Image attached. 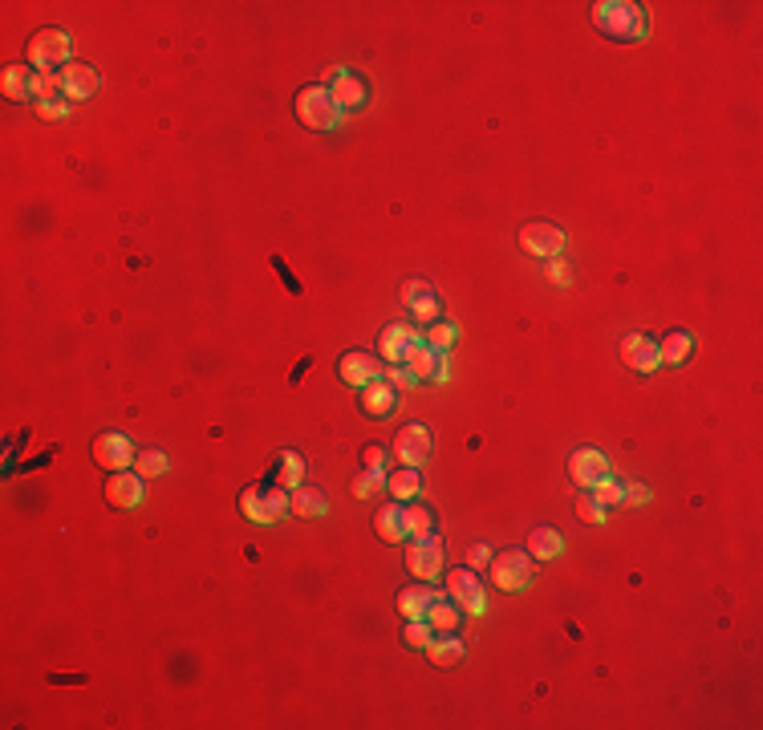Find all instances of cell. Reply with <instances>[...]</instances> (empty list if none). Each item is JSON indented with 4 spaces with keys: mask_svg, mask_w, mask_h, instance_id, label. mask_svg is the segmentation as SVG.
<instances>
[{
    "mask_svg": "<svg viewBox=\"0 0 763 730\" xmlns=\"http://www.w3.org/2000/svg\"><path fill=\"white\" fill-rule=\"evenodd\" d=\"M593 25L613 41H641L646 37V8L629 0H601L593 5Z\"/></svg>",
    "mask_w": 763,
    "mask_h": 730,
    "instance_id": "1",
    "label": "cell"
},
{
    "mask_svg": "<svg viewBox=\"0 0 763 730\" xmlns=\"http://www.w3.org/2000/svg\"><path fill=\"white\" fill-rule=\"evenodd\" d=\"M297 118H301V126H309V130H333L337 122H342V106L333 102L329 85H305V90L297 94Z\"/></svg>",
    "mask_w": 763,
    "mask_h": 730,
    "instance_id": "2",
    "label": "cell"
},
{
    "mask_svg": "<svg viewBox=\"0 0 763 730\" xmlns=\"http://www.w3.org/2000/svg\"><path fill=\"white\" fill-rule=\"evenodd\" d=\"M240 511H244L253 524H276V519H284V511H289V491L276 483L248 487V491L240 495Z\"/></svg>",
    "mask_w": 763,
    "mask_h": 730,
    "instance_id": "3",
    "label": "cell"
},
{
    "mask_svg": "<svg viewBox=\"0 0 763 730\" xmlns=\"http://www.w3.org/2000/svg\"><path fill=\"white\" fill-rule=\"evenodd\" d=\"M532 556L528 552H520V548H504V552H496L491 556V580H496L504 593H520V588H528L532 585Z\"/></svg>",
    "mask_w": 763,
    "mask_h": 730,
    "instance_id": "4",
    "label": "cell"
},
{
    "mask_svg": "<svg viewBox=\"0 0 763 730\" xmlns=\"http://www.w3.org/2000/svg\"><path fill=\"white\" fill-rule=\"evenodd\" d=\"M29 65L37 74H57V69L69 65V37L62 29H41L37 37L29 41Z\"/></svg>",
    "mask_w": 763,
    "mask_h": 730,
    "instance_id": "5",
    "label": "cell"
},
{
    "mask_svg": "<svg viewBox=\"0 0 763 730\" xmlns=\"http://www.w3.org/2000/svg\"><path fill=\"white\" fill-rule=\"evenodd\" d=\"M402 365L414 373V381H443L447 378V353L431 350L422 337H414L402 353Z\"/></svg>",
    "mask_w": 763,
    "mask_h": 730,
    "instance_id": "6",
    "label": "cell"
},
{
    "mask_svg": "<svg viewBox=\"0 0 763 730\" xmlns=\"http://www.w3.org/2000/svg\"><path fill=\"white\" fill-rule=\"evenodd\" d=\"M390 455H394L402 467H422L431 459V430L422 422H406L402 430L394 434V447H390Z\"/></svg>",
    "mask_w": 763,
    "mask_h": 730,
    "instance_id": "7",
    "label": "cell"
},
{
    "mask_svg": "<svg viewBox=\"0 0 763 730\" xmlns=\"http://www.w3.org/2000/svg\"><path fill=\"white\" fill-rule=\"evenodd\" d=\"M406 568H411L419 580L443 577V540H439V536L411 540V544H406Z\"/></svg>",
    "mask_w": 763,
    "mask_h": 730,
    "instance_id": "8",
    "label": "cell"
},
{
    "mask_svg": "<svg viewBox=\"0 0 763 730\" xmlns=\"http://www.w3.org/2000/svg\"><path fill=\"white\" fill-rule=\"evenodd\" d=\"M569 475H572V483L577 487H585V491H593L601 479H609V459L601 455L597 447H580V450H572V459H569Z\"/></svg>",
    "mask_w": 763,
    "mask_h": 730,
    "instance_id": "9",
    "label": "cell"
},
{
    "mask_svg": "<svg viewBox=\"0 0 763 730\" xmlns=\"http://www.w3.org/2000/svg\"><path fill=\"white\" fill-rule=\"evenodd\" d=\"M94 459H98V467H106V471H130V463H134V442H130L123 430H106L94 439Z\"/></svg>",
    "mask_w": 763,
    "mask_h": 730,
    "instance_id": "10",
    "label": "cell"
},
{
    "mask_svg": "<svg viewBox=\"0 0 763 730\" xmlns=\"http://www.w3.org/2000/svg\"><path fill=\"white\" fill-rule=\"evenodd\" d=\"M329 94H333V102L345 110H362L370 106V82L358 74V69H337L333 82H329Z\"/></svg>",
    "mask_w": 763,
    "mask_h": 730,
    "instance_id": "11",
    "label": "cell"
},
{
    "mask_svg": "<svg viewBox=\"0 0 763 730\" xmlns=\"http://www.w3.org/2000/svg\"><path fill=\"white\" fill-rule=\"evenodd\" d=\"M520 248H524L528 256L552 260L565 248V232H560L557 223H524V228H520Z\"/></svg>",
    "mask_w": 763,
    "mask_h": 730,
    "instance_id": "12",
    "label": "cell"
},
{
    "mask_svg": "<svg viewBox=\"0 0 763 730\" xmlns=\"http://www.w3.org/2000/svg\"><path fill=\"white\" fill-rule=\"evenodd\" d=\"M447 597L467 613H483V585L475 577V568H451L447 572Z\"/></svg>",
    "mask_w": 763,
    "mask_h": 730,
    "instance_id": "13",
    "label": "cell"
},
{
    "mask_svg": "<svg viewBox=\"0 0 763 730\" xmlns=\"http://www.w3.org/2000/svg\"><path fill=\"white\" fill-rule=\"evenodd\" d=\"M337 373H342L345 386L366 390L370 381L382 378V361L374 358V353H366V350H350V353H342V361H337Z\"/></svg>",
    "mask_w": 763,
    "mask_h": 730,
    "instance_id": "14",
    "label": "cell"
},
{
    "mask_svg": "<svg viewBox=\"0 0 763 730\" xmlns=\"http://www.w3.org/2000/svg\"><path fill=\"white\" fill-rule=\"evenodd\" d=\"M57 77H62V98H69V102H85L98 94V69L94 65L69 61L65 69H57Z\"/></svg>",
    "mask_w": 763,
    "mask_h": 730,
    "instance_id": "15",
    "label": "cell"
},
{
    "mask_svg": "<svg viewBox=\"0 0 763 730\" xmlns=\"http://www.w3.org/2000/svg\"><path fill=\"white\" fill-rule=\"evenodd\" d=\"M621 361L629 365L634 373H654L662 358H658V341L649 333H629L626 341H621Z\"/></svg>",
    "mask_w": 763,
    "mask_h": 730,
    "instance_id": "16",
    "label": "cell"
},
{
    "mask_svg": "<svg viewBox=\"0 0 763 730\" xmlns=\"http://www.w3.org/2000/svg\"><path fill=\"white\" fill-rule=\"evenodd\" d=\"M138 499H143V475L110 471V479H106V503L110 508H134Z\"/></svg>",
    "mask_w": 763,
    "mask_h": 730,
    "instance_id": "17",
    "label": "cell"
},
{
    "mask_svg": "<svg viewBox=\"0 0 763 730\" xmlns=\"http://www.w3.org/2000/svg\"><path fill=\"white\" fill-rule=\"evenodd\" d=\"M362 410H366L370 419H390V414L398 410V390L390 386L386 378L370 381V386L362 390Z\"/></svg>",
    "mask_w": 763,
    "mask_h": 730,
    "instance_id": "18",
    "label": "cell"
},
{
    "mask_svg": "<svg viewBox=\"0 0 763 730\" xmlns=\"http://www.w3.org/2000/svg\"><path fill=\"white\" fill-rule=\"evenodd\" d=\"M402 301H406V309H411L419 321H435L439 317V292L431 289L427 281H406L402 284Z\"/></svg>",
    "mask_w": 763,
    "mask_h": 730,
    "instance_id": "19",
    "label": "cell"
},
{
    "mask_svg": "<svg viewBox=\"0 0 763 730\" xmlns=\"http://www.w3.org/2000/svg\"><path fill=\"white\" fill-rule=\"evenodd\" d=\"M374 528H378V536H382L386 544H402V540H406V516H402V503H398V499L382 503V508H378V516H374Z\"/></svg>",
    "mask_w": 763,
    "mask_h": 730,
    "instance_id": "20",
    "label": "cell"
},
{
    "mask_svg": "<svg viewBox=\"0 0 763 730\" xmlns=\"http://www.w3.org/2000/svg\"><path fill=\"white\" fill-rule=\"evenodd\" d=\"M402 516H406V540H427V536H435V511H431L427 503H419V499L402 503Z\"/></svg>",
    "mask_w": 763,
    "mask_h": 730,
    "instance_id": "21",
    "label": "cell"
},
{
    "mask_svg": "<svg viewBox=\"0 0 763 730\" xmlns=\"http://www.w3.org/2000/svg\"><path fill=\"white\" fill-rule=\"evenodd\" d=\"M378 337H382V361L398 365V361H402V353H406V345H411L419 333H414L411 325H386Z\"/></svg>",
    "mask_w": 763,
    "mask_h": 730,
    "instance_id": "22",
    "label": "cell"
},
{
    "mask_svg": "<svg viewBox=\"0 0 763 730\" xmlns=\"http://www.w3.org/2000/svg\"><path fill=\"white\" fill-rule=\"evenodd\" d=\"M435 597H443V593H435L431 585H411V588H402V593H398V613H402L406 621H414V617L427 613Z\"/></svg>",
    "mask_w": 763,
    "mask_h": 730,
    "instance_id": "23",
    "label": "cell"
},
{
    "mask_svg": "<svg viewBox=\"0 0 763 730\" xmlns=\"http://www.w3.org/2000/svg\"><path fill=\"white\" fill-rule=\"evenodd\" d=\"M427 657L435 666H443V669L459 666V662H463V641H459L455 633H439V637L427 641Z\"/></svg>",
    "mask_w": 763,
    "mask_h": 730,
    "instance_id": "24",
    "label": "cell"
},
{
    "mask_svg": "<svg viewBox=\"0 0 763 730\" xmlns=\"http://www.w3.org/2000/svg\"><path fill=\"white\" fill-rule=\"evenodd\" d=\"M690 353H695V337H690L687 329H674V333H666V341H658L662 365H682Z\"/></svg>",
    "mask_w": 763,
    "mask_h": 730,
    "instance_id": "25",
    "label": "cell"
},
{
    "mask_svg": "<svg viewBox=\"0 0 763 730\" xmlns=\"http://www.w3.org/2000/svg\"><path fill=\"white\" fill-rule=\"evenodd\" d=\"M0 90L13 102L33 98V65H8L5 74H0Z\"/></svg>",
    "mask_w": 763,
    "mask_h": 730,
    "instance_id": "26",
    "label": "cell"
},
{
    "mask_svg": "<svg viewBox=\"0 0 763 730\" xmlns=\"http://www.w3.org/2000/svg\"><path fill=\"white\" fill-rule=\"evenodd\" d=\"M422 621H427L435 633H455L459 629V605L451 601V597H435L431 608L422 613Z\"/></svg>",
    "mask_w": 763,
    "mask_h": 730,
    "instance_id": "27",
    "label": "cell"
},
{
    "mask_svg": "<svg viewBox=\"0 0 763 730\" xmlns=\"http://www.w3.org/2000/svg\"><path fill=\"white\" fill-rule=\"evenodd\" d=\"M386 491L394 495L398 503H411L414 495L422 491V479H419V467H402V471H390V475H386Z\"/></svg>",
    "mask_w": 763,
    "mask_h": 730,
    "instance_id": "28",
    "label": "cell"
},
{
    "mask_svg": "<svg viewBox=\"0 0 763 730\" xmlns=\"http://www.w3.org/2000/svg\"><path fill=\"white\" fill-rule=\"evenodd\" d=\"M289 511L301 519H313L325 511V495L317 491V487H292L289 491Z\"/></svg>",
    "mask_w": 763,
    "mask_h": 730,
    "instance_id": "29",
    "label": "cell"
},
{
    "mask_svg": "<svg viewBox=\"0 0 763 730\" xmlns=\"http://www.w3.org/2000/svg\"><path fill=\"white\" fill-rule=\"evenodd\" d=\"M301 479H305V459H301L297 450H284V455L276 459V475H272V483H276V487H284V491H292V487H301Z\"/></svg>",
    "mask_w": 763,
    "mask_h": 730,
    "instance_id": "30",
    "label": "cell"
},
{
    "mask_svg": "<svg viewBox=\"0 0 763 730\" xmlns=\"http://www.w3.org/2000/svg\"><path fill=\"white\" fill-rule=\"evenodd\" d=\"M560 548H565V540L557 536V528H536L528 536V556L532 560H552V556H560Z\"/></svg>",
    "mask_w": 763,
    "mask_h": 730,
    "instance_id": "31",
    "label": "cell"
},
{
    "mask_svg": "<svg viewBox=\"0 0 763 730\" xmlns=\"http://www.w3.org/2000/svg\"><path fill=\"white\" fill-rule=\"evenodd\" d=\"M455 337H459V329L451 325V321H435V325L422 333V341L431 345V350H439V353H447L451 345H455Z\"/></svg>",
    "mask_w": 763,
    "mask_h": 730,
    "instance_id": "32",
    "label": "cell"
},
{
    "mask_svg": "<svg viewBox=\"0 0 763 730\" xmlns=\"http://www.w3.org/2000/svg\"><path fill=\"white\" fill-rule=\"evenodd\" d=\"M577 516L585 519V524H605V519H609V508H605L593 491H585V495H577Z\"/></svg>",
    "mask_w": 763,
    "mask_h": 730,
    "instance_id": "33",
    "label": "cell"
},
{
    "mask_svg": "<svg viewBox=\"0 0 763 730\" xmlns=\"http://www.w3.org/2000/svg\"><path fill=\"white\" fill-rule=\"evenodd\" d=\"M33 98H37V102H57V98H62V77H57V74H37V69H33Z\"/></svg>",
    "mask_w": 763,
    "mask_h": 730,
    "instance_id": "34",
    "label": "cell"
},
{
    "mask_svg": "<svg viewBox=\"0 0 763 730\" xmlns=\"http://www.w3.org/2000/svg\"><path fill=\"white\" fill-rule=\"evenodd\" d=\"M134 467H138V475H143V479H154V475H163L167 471V455H163V450H138L134 455Z\"/></svg>",
    "mask_w": 763,
    "mask_h": 730,
    "instance_id": "35",
    "label": "cell"
},
{
    "mask_svg": "<svg viewBox=\"0 0 763 730\" xmlns=\"http://www.w3.org/2000/svg\"><path fill=\"white\" fill-rule=\"evenodd\" d=\"M593 495L605 503V508H621V503H626V483L609 475V479H601V483L593 487Z\"/></svg>",
    "mask_w": 763,
    "mask_h": 730,
    "instance_id": "36",
    "label": "cell"
},
{
    "mask_svg": "<svg viewBox=\"0 0 763 730\" xmlns=\"http://www.w3.org/2000/svg\"><path fill=\"white\" fill-rule=\"evenodd\" d=\"M435 637V629H431L427 621H422V617H414V621H406V629H402V641L411 649H427V641Z\"/></svg>",
    "mask_w": 763,
    "mask_h": 730,
    "instance_id": "37",
    "label": "cell"
},
{
    "mask_svg": "<svg viewBox=\"0 0 763 730\" xmlns=\"http://www.w3.org/2000/svg\"><path fill=\"white\" fill-rule=\"evenodd\" d=\"M382 487H386V475H382V471H366V467H362V475L353 479V495L370 499V495H382Z\"/></svg>",
    "mask_w": 763,
    "mask_h": 730,
    "instance_id": "38",
    "label": "cell"
},
{
    "mask_svg": "<svg viewBox=\"0 0 763 730\" xmlns=\"http://www.w3.org/2000/svg\"><path fill=\"white\" fill-rule=\"evenodd\" d=\"M362 467H366V471H382V475H386L390 450L382 447V442H370V447H362Z\"/></svg>",
    "mask_w": 763,
    "mask_h": 730,
    "instance_id": "39",
    "label": "cell"
},
{
    "mask_svg": "<svg viewBox=\"0 0 763 730\" xmlns=\"http://www.w3.org/2000/svg\"><path fill=\"white\" fill-rule=\"evenodd\" d=\"M382 378H386V381H390V386H394V390H406V386H414V373L406 370L402 361H398V365H382Z\"/></svg>",
    "mask_w": 763,
    "mask_h": 730,
    "instance_id": "40",
    "label": "cell"
},
{
    "mask_svg": "<svg viewBox=\"0 0 763 730\" xmlns=\"http://www.w3.org/2000/svg\"><path fill=\"white\" fill-rule=\"evenodd\" d=\"M467 564H471V568H483V564H491V548L488 544H475L471 552H467Z\"/></svg>",
    "mask_w": 763,
    "mask_h": 730,
    "instance_id": "41",
    "label": "cell"
},
{
    "mask_svg": "<svg viewBox=\"0 0 763 730\" xmlns=\"http://www.w3.org/2000/svg\"><path fill=\"white\" fill-rule=\"evenodd\" d=\"M37 114L41 118H65L69 106H62V98H57V102H37Z\"/></svg>",
    "mask_w": 763,
    "mask_h": 730,
    "instance_id": "42",
    "label": "cell"
},
{
    "mask_svg": "<svg viewBox=\"0 0 763 730\" xmlns=\"http://www.w3.org/2000/svg\"><path fill=\"white\" fill-rule=\"evenodd\" d=\"M646 499H649L646 483H626V503H646Z\"/></svg>",
    "mask_w": 763,
    "mask_h": 730,
    "instance_id": "43",
    "label": "cell"
},
{
    "mask_svg": "<svg viewBox=\"0 0 763 730\" xmlns=\"http://www.w3.org/2000/svg\"><path fill=\"white\" fill-rule=\"evenodd\" d=\"M549 276H552L557 284H569V264H565V260L552 256V260H549Z\"/></svg>",
    "mask_w": 763,
    "mask_h": 730,
    "instance_id": "44",
    "label": "cell"
}]
</instances>
